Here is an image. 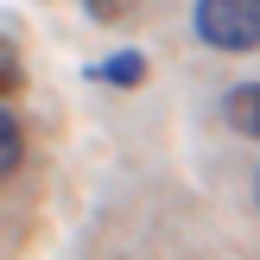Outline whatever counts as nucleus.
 Instances as JSON below:
<instances>
[{
  "mask_svg": "<svg viewBox=\"0 0 260 260\" xmlns=\"http://www.w3.org/2000/svg\"><path fill=\"white\" fill-rule=\"evenodd\" d=\"M190 32L210 51H260V0H190Z\"/></svg>",
  "mask_w": 260,
  "mask_h": 260,
  "instance_id": "f257e3e1",
  "label": "nucleus"
},
{
  "mask_svg": "<svg viewBox=\"0 0 260 260\" xmlns=\"http://www.w3.org/2000/svg\"><path fill=\"white\" fill-rule=\"evenodd\" d=\"M222 114H229V127H235V134L260 140V83H235V89L222 95Z\"/></svg>",
  "mask_w": 260,
  "mask_h": 260,
  "instance_id": "f03ea898",
  "label": "nucleus"
},
{
  "mask_svg": "<svg viewBox=\"0 0 260 260\" xmlns=\"http://www.w3.org/2000/svg\"><path fill=\"white\" fill-rule=\"evenodd\" d=\"M89 76H95V83H114V89H134L140 76H146V57H140V51H114V57H102Z\"/></svg>",
  "mask_w": 260,
  "mask_h": 260,
  "instance_id": "7ed1b4c3",
  "label": "nucleus"
},
{
  "mask_svg": "<svg viewBox=\"0 0 260 260\" xmlns=\"http://www.w3.org/2000/svg\"><path fill=\"white\" fill-rule=\"evenodd\" d=\"M19 165H25V127L13 108H0V178H13Z\"/></svg>",
  "mask_w": 260,
  "mask_h": 260,
  "instance_id": "20e7f679",
  "label": "nucleus"
},
{
  "mask_svg": "<svg viewBox=\"0 0 260 260\" xmlns=\"http://www.w3.org/2000/svg\"><path fill=\"white\" fill-rule=\"evenodd\" d=\"M76 7H83L89 19H127V13H134L140 0H76Z\"/></svg>",
  "mask_w": 260,
  "mask_h": 260,
  "instance_id": "39448f33",
  "label": "nucleus"
},
{
  "mask_svg": "<svg viewBox=\"0 0 260 260\" xmlns=\"http://www.w3.org/2000/svg\"><path fill=\"white\" fill-rule=\"evenodd\" d=\"M254 190H260V184H254Z\"/></svg>",
  "mask_w": 260,
  "mask_h": 260,
  "instance_id": "423d86ee",
  "label": "nucleus"
}]
</instances>
